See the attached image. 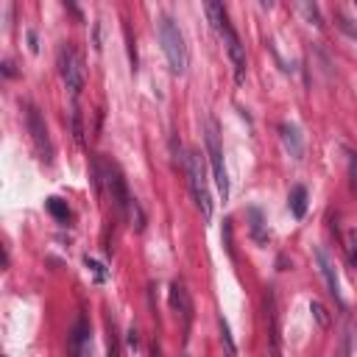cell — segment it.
<instances>
[{
	"instance_id": "1",
	"label": "cell",
	"mask_w": 357,
	"mask_h": 357,
	"mask_svg": "<svg viewBox=\"0 0 357 357\" xmlns=\"http://www.w3.org/2000/svg\"><path fill=\"white\" fill-rule=\"evenodd\" d=\"M95 181H98V187H106V190H109L112 204L117 206V212L128 220V226H131V229H137V231H139V229L145 226V215H142V209H139L137 198L128 192L123 173H120L114 165H109V162L98 159V162H95Z\"/></svg>"
},
{
	"instance_id": "2",
	"label": "cell",
	"mask_w": 357,
	"mask_h": 357,
	"mask_svg": "<svg viewBox=\"0 0 357 357\" xmlns=\"http://www.w3.org/2000/svg\"><path fill=\"white\" fill-rule=\"evenodd\" d=\"M159 42H162V50L167 56L170 70L181 75L187 70V64H190V53H187V45H184V36H181L178 25L170 17L159 20Z\"/></svg>"
},
{
	"instance_id": "3",
	"label": "cell",
	"mask_w": 357,
	"mask_h": 357,
	"mask_svg": "<svg viewBox=\"0 0 357 357\" xmlns=\"http://www.w3.org/2000/svg\"><path fill=\"white\" fill-rule=\"evenodd\" d=\"M204 142H206V156H209V167L218 184V192L223 195V201L229 198V173H226V162H223V148H220V134H218V123L212 117H206L204 123Z\"/></svg>"
},
{
	"instance_id": "4",
	"label": "cell",
	"mask_w": 357,
	"mask_h": 357,
	"mask_svg": "<svg viewBox=\"0 0 357 357\" xmlns=\"http://www.w3.org/2000/svg\"><path fill=\"white\" fill-rule=\"evenodd\" d=\"M184 173H187V184H190L195 206L201 209L204 218H209L212 215V198H209V187H206V170H204V162L195 151H190L184 156Z\"/></svg>"
},
{
	"instance_id": "5",
	"label": "cell",
	"mask_w": 357,
	"mask_h": 357,
	"mask_svg": "<svg viewBox=\"0 0 357 357\" xmlns=\"http://www.w3.org/2000/svg\"><path fill=\"white\" fill-rule=\"evenodd\" d=\"M59 70H61V78H64L67 89L73 95H78L84 89V59L73 45L59 47Z\"/></svg>"
},
{
	"instance_id": "6",
	"label": "cell",
	"mask_w": 357,
	"mask_h": 357,
	"mask_svg": "<svg viewBox=\"0 0 357 357\" xmlns=\"http://www.w3.org/2000/svg\"><path fill=\"white\" fill-rule=\"evenodd\" d=\"M25 120H28V131H31V139H33L39 156H42L45 162H53V142H50V134H47V126H45L39 109H36V106H28Z\"/></svg>"
},
{
	"instance_id": "7",
	"label": "cell",
	"mask_w": 357,
	"mask_h": 357,
	"mask_svg": "<svg viewBox=\"0 0 357 357\" xmlns=\"http://www.w3.org/2000/svg\"><path fill=\"white\" fill-rule=\"evenodd\" d=\"M218 33L223 36V45H226V50H229V59H231V64H234V78L243 81V78H245V50H243V45H240V36L234 33L231 22H226Z\"/></svg>"
},
{
	"instance_id": "8",
	"label": "cell",
	"mask_w": 357,
	"mask_h": 357,
	"mask_svg": "<svg viewBox=\"0 0 357 357\" xmlns=\"http://www.w3.org/2000/svg\"><path fill=\"white\" fill-rule=\"evenodd\" d=\"M315 262H318V271H321V276H324V282H326L329 293L335 296V301H340V304H343L340 282H337V271H335V262H332V257L326 254V248H324V245H315Z\"/></svg>"
},
{
	"instance_id": "9",
	"label": "cell",
	"mask_w": 357,
	"mask_h": 357,
	"mask_svg": "<svg viewBox=\"0 0 357 357\" xmlns=\"http://www.w3.org/2000/svg\"><path fill=\"white\" fill-rule=\"evenodd\" d=\"M170 307L184 318V326H190V321H192V301H190V293L184 290V284H178V282L170 284Z\"/></svg>"
},
{
	"instance_id": "10",
	"label": "cell",
	"mask_w": 357,
	"mask_h": 357,
	"mask_svg": "<svg viewBox=\"0 0 357 357\" xmlns=\"http://www.w3.org/2000/svg\"><path fill=\"white\" fill-rule=\"evenodd\" d=\"M279 134H282V142H284V148L290 151V156H293V159H301L304 145H301V134H298V128L290 126V123H282V126H279Z\"/></svg>"
},
{
	"instance_id": "11",
	"label": "cell",
	"mask_w": 357,
	"mask_h": 357,
	"mask_svg": "<svg viewBox=\"0 0 357 357\" xmlns=\"http://www.w3.org/2000/svg\"><path fill=\"white\" fill-rule=\"evenodd\" d=\"M287 204H290V212H293L296 218H304V215H307V187L296 184V187L290 190V195H287Z\"/></svg>"
},
{
	"instance_id": "12",
	"label": "cell",
	"mask_w": 357,
	"mask_h": 357,
	"mask_svg": "<svg viewBox=\"0 0 357 357\" xmlns=\"http://www.w3.org/2000/svg\"><path fill=\"white\" fill-rule=\"evenodd\" d=\"M204 11H206V17H209V22H212V28H215V31H220V28L229 22L226 8H223L220 3H215V0H209V3L204 6Z\"/></svg>"
},
{
	"instance_id": "13",
	"label": "cell",
	"mask_w": 357,
	"mask_h": 357,
	"mask_svg": "<svg viewBox=\"0 0 357 357\" xmlns=\"http://www.w3.org/2000/svg\"><path fill=\"white\" fill-rule=\"evenodd\" d=\"M218 326H220V343H223V349H226V357H237V346H234V340H231L229 324H226L223 318H218Z\"/></svg>"
},
{
	"instance_id": "14",
	"label": "cell",
	"mask_w": 357,
	"mask_h": 357,
	"mask_svg": "<svg viewBox=\"0 0 357 357\" xmlns=\"http://www.w3.org/2000/svg\"><path fill=\"white\" fill-rule=\"evenodd\" d=\"M47 212H50L56 220H67V218H70V209H67V204H64L61 198H47Z\"/></svg>"
},
{
	"instance_id": "15",
	"label": "cell",
	"mask_w": 357,
	"mask_h": 357,
	"mask_svg": "<svg viewBox=\"0 0 357 357\" xmlns=\"http://www.w3.org/2000/svg\"><path fill=\"white\" fill-rule=\"evenodd\" d=\"M349 181H351V192L357 195V151H349Z\"/></svg>"
},
{
	"instance_id": "16",
	"label": "cell",
	"mask_w": 357,
	"mask_h": 357,
	"mask_svg": "<svg viewBox=\"0 0 357 357\" xmlns=\"http://www.w3.org/2000/svg\"><path fill=\"white\" fill-rule=\"evenodd\" d=\"M310 312L315 315V321H318L321 326H329V315H326V310H324L321 301H312V304H310Z\"/></svg>"
},
{
	"instance_id": "17",
	"label": "cell",
	"mask_w": 357,
	"mask_h": 357,
	"mask_svg": "<svg viewBox=\"0 0 357 357\" xmlns=\"http://www.w3.org/2000/svg\"><path fill=\"white\" fill-rule=\"evenodd\" d=\"M84 262H86V268H92V273H95V279H98V282H106V271H103V265H100V262H95L92 257H86Z\"/></svg>"
},
{
	"instance_id": "18",
	"label": "cell",
	"mask_w": 357,
	"mask_h": 357,
	"mask_svg": "<svg viewBox=\"0 0 357 357\" xmlns=\"http://www.w3.org/2000/svg\"><path fill=\"white\" fill-rule=\"evenodd\" d=\"M301 11H304V14H307V17H310L315 25H324V22H321V14H318V8H315V6H310V3H301Z\"/></svg>"
},
{
	"instance_id": "19",
	"label": "cell",
	"mask_w": 357,
	"mask_h": 357,
	"mask_svg": "<svg viewBox=\"0 0 357 357\" xmlns=\"http://www.w3.org/2000/svg\"><path fill=\"white\" fill-rule=\"evenodd\" d=\"M349 257H351V262L357 265V234H354V231L349 234Z\"/></svg>"
},
{
	"instance_id": "20",
	"label": "cell",
	"mask_w": 357,
	"mask_h": 357,
	"mask_svg": "<svg viewBox=\"0 0 357 357\" xmlns=\"http://www.w3.org/2000/svg\"><path fill=\"white\" fill-rule=\"evenodd\" d=\"M3 73H6V75H14V64H11V61H3Z\"/></svg>"
},
{
	"instance_id": "21",
	"label": "cell",
	"mask_w": 357,
	"mask_h": 357,
	"mask_svg": "<svg viewBox=\"0 0 357 357\" xmlns=\"http://www.w3.org/2000/svg\"><path fill=\"white\" fill-rule=\"evenodd\" d=\"M81 357H95V354H92V346H86V349H84V354H81Z\"/></svg>"
}]
</instances>
